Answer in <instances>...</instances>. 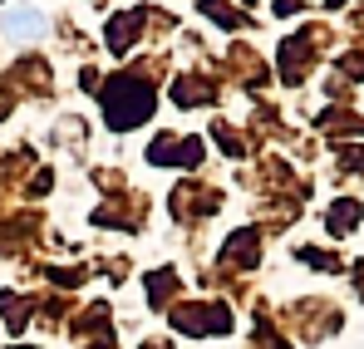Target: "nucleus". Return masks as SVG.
Returning a JSON list of instances; mask_svg holds the SVG:
<instances>
[{
    "mask_svg": "<svg viewBox=\"0 0 364 349\" xmlns=\"http://www.w3.org/2000/svg\"><path fill=\"white\" fill-rule=\"evenodd\" d=\"M104 109H109V128H119V133H128V128H138L143 118L153 114V89L143 84V79H128V74H119L109 89H104Z\"/></svg>",
    "mask_w": 364,
    "mask_h": 349,
    "instance_id": "f257e3e1",
    "label": "nucleus"
},
{
    "mask_svg": "<svg viewBox=\"0 0 364 349\" xmlns=\"http://www.w3.org/2000/svg\"><path fill=\"white\" fill-rule=\"evenodd\" d=\"M202 158V138H153L148 143V163H158V168H192Z\"/></svg>",
    "mask_w": 364,
    "mask_h": 349,
    "instance_id": "f03ea898",
    "label": "nucleus"
},
{
    "mask_svg": "<svg viewBox=\"0 0 364 349\" xmlns=\"http://www.w3.org/2000/svg\"><path fill=\"white\" fill-rule=\"evenodd\" d=\"M0 35H10V40H40V35H45V15L30 10V5L5 10V15H0Z\"/></svg>",
    "mask_w": 364,
    "mask_h": 349,
    "instance_id": "7ed1b4c3",
    "label": "nucleus"
},
{
    "mask_svg": "<svg viewBox=\"0 0 364 349\" xmlns=\"http://www.w3.org/2000/svg\"><path fill=\"white\" fill-rule=\"evenodd\" d=\"M355 227H360V202H355V197L335 202V207H330V217H325V232H330V236H350Z\"/></svg>",
    "mask_w": 364,
    "mask_h": 349,
    "instance_id": "20e7f679",
    "label": "nucleus"
},
{
    "mask_svg": "<svg viewBox=\"0 0 364 349\" xmlns=\"http://www.w3.org/2000/svg\"><path fill=\"white\" fill-rule=\"evenodd\" d=\"M138 25H143V10H133V15H119V20L109 25V50H128Z\"/></svg>",
    "mask_w": 364,
    "mask_h": 349,
    "instance_id": "39448f33",
    "label": "nucleus"
},
{
    "mask_svg": "<svg viewBox=\"0 0 364 349\" xmlns=\"http://www.w3.org/2000/svg\"><path fill=\"white\" fill-rule=\"evenodd\" d=\"M222 256H227V261H242V266H251V261H256V236L242 232L237 241H227V251H222Z\"/></svg>",
    "mask_w": 364,
    "mask_h": 349,
    "instance_id": "423d86ee",
    "label": "nucleus"
},
{
    "mask_svg": "<svg viewBox=\"0 0 364 349\" xmlns=\"http://www.w3.org/2000/svg\"><path fill=\"white\" fill-rule=\"evenodd\" d=\"M301 261L305 266H320V271H340V261L325 256V251H315V246H301Z\"/></svg>",
    "mask_w": 364,
    "mask_h": 349,
    "instance_id": "0eeeda50",
    "label": "nucleus"
}]
</instances>
